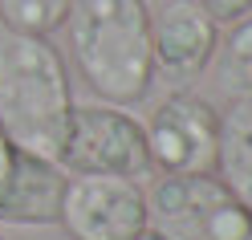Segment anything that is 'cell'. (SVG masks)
<instances>
[{
  "instance_id": "cell-1",
  "label": "cell",
  "mask_w": 252,
  "mask_h": 240,
  "mask_svg": "<svg viewBox=\"0 0 252 240\" xmlns=\"http://www.w3.org/2000/svg\"><path fill=\"white\" fill-rule=\"evenodd\" d=\"M73 118V94L49 37L0 25V135L21 155L61 163Z\"/></svg>"
},
{
  "instance_id": "cell-2",
  "label": "cell",
  "mask_w": 252,
  "mask_h": 240,
  "mask_svg": "<svg viewBox=\"0 0 252 240\" xmlns=\"http://www.w3.org/2000/svg\"><path fill=\"white\" fill-rule=\"evenodd\" d=\"M65 25L73 66L102 102L134 106L147 98L155 82L147 0H73Z\"/></svg>"
},
{
  "instance_id": "cell-3",
  "label": "cell",
  "mask_w": 252,
  "mask_h": 240,
  "mask_svg": "<svg viewBox=\"0 0 252 240\" xmlns=\"http://www.w3.org/2000/svg\"><path fill=\"white\" fill-rule=\"evenodd\" d=\"M147 232L159 240H252V207L216 175H163L147 187Z\"/></svg>"
},
{
  "instance_id": "cell-4",
  "label": "cell",
  "mask_w": 252,
  "mask_h": 240,
  "mask_svg": "<svg viewBox=\"0 0 252 240\" xmlns=\"http://www.w3.org/2000/svg\"><path fill=\"white\" fill-rule=\"evenodd\" d=\"M61 167L73 175H126V179L147 175L151 155H147L143 122L134 114H126V110H118L114 102L73 106Z\"/></svg>"
},
{
  "instance_id": "cell-5",
  "label": "cell",
  "mask_w": 252,
  "mask_h": 240,
  "mask_svg": "<svg viewBox=\"0 0 252 240\" xmlns=\"http://www.w3.org/2000/svg\"><path fill=\"white\" fill-rule=\"evenodd\" d=\"M57 224H65L73 240H143L147 191L126 175H73Z\"/></svg>"
},
{
  "instance_id": "cell-6",
  "label": "cell",
  "mask_w": 252,
  "mask_h": 240,
  "mask_svg": "<svg viewBox=\"0 0 252 240\" xmlns=\"http://www.w3.org/2000/svg\"><path fill=\"white\" fill-rule=\"evenodd\" d=\"M147 131L151 167L163 175H212L216 171V135L220 114L195 94H171L155 106Z\"/></svg>"
},
{
  "instance_id": "cell-7",
  "label": "cell",
  "mask_w": 252,
  "mask_h": 240,
  "mask_svg": "<svg viewBox=\"0 0 252 240\" xmlns=\"http://www.w3.org/2000/svg\"><path fill=\"white\" fill-rule=\"evenodd\" d=\"M220 45V25L203 12L199 0H163L151 12V49H155V77L171 86H187L212 66Z\"/></svg>"
},
{
  "instance_id": "cell-8",
  "label": "cell",
  "mask_w": 252,
  "mask_h": 240,
  "mask_svg": "<svg viewBox=\"0 0 252 240\" xmlns=\"http://www.w3.org/2000/svg\"><path fill=\"white\" fill-rule=\"evenodd\" d=\"M65 183L69 175L61 163H45L17 151L12 179L0 196V224H57Z\"/></svg>"
},
{
  "instance_id": "cell-9",
  "label": "cell",
  "mask_w": 252,
  "mask_h": 240,
  "mask_svg": "<svg viewBox=\"0 0 252 240\" xmlns=\"http://www.w3.org/2000/svg\"><path fill=\"white\" fill-rule=\"evenodd\" d=\"M216 179L244 207H252V94H236L220 114L216 135Z\"/></svg>"
},
{
  "instance_id": "cell-10",
  "label": "cell",
  "mask_w": 252,
  "mask_h": 240,
  "mask_svg": "<svg viewBox=\"0 0 252 240\" xmlns=\"http://www.w3.org/2000/svg\"><path fill=\"white\" fill-rule=\"evenodd\" d=\"M216 77L232 98L252 94V12L232 21L224 41L216 45Z\"/></svg>"
},
{
  "instance_id": "cell-11",
  "label": "cell",
  "mask_w": 252,
  "mask_h": 240,
  "mask_svg": "<svg viewBox=\"0 0 252 240\" xmlns=\"http://www.w3.org/2000/svg\"><path fill=\"white\" fill-rule=\"evenodd\" d=\"M73 0H0V25L12 33L49 37L53 29L65 25Z\"/></svg>"
},
{
  "instance_id": "cell-12",
  "label": "cell",
  "mask_w": 252,
  "mask_h": 240,
  "mask_svg": "<svg viewBox=\"0 0 252 240\" xmlns=\"http://www.w3.org/2000/svg\"><path fill=\"white\" fill-rule=\"evenodd\" d=\"M199 4L216 25H232V21H240V17L252 12V0H199Z\"/></svg>"
},
{
  "instance_id": "cell-13",
  "label": "cell",
  "mask_w": 252,
  "mask_h": 240,
  "mask_svg": "<svg viewBox=\"0 0 252 240\" xmlns=\"http://www.w3.org/2000/svg\"><path fill=\"white\" fill-rule=\"evenodd\" d=\"M12 167H17V147L0 135V196H4V187H8V179H12Z\"/></svg>"
},
{
  "instance_id": "cell-14",
  "label": "cell",
  "mask_w": 252,
  "mask_h": 240,
  "mask_svg": "<svg viewBox=\"0 0 252 240\" xmlns=\"http://www.w3.org/2000/svg\"><path fill=\"white\" fill-rule=\"evenodd\" d=\"M143 240H159V236H151V232H147V236H143Z\"/></svg>"
}]
</instances>
